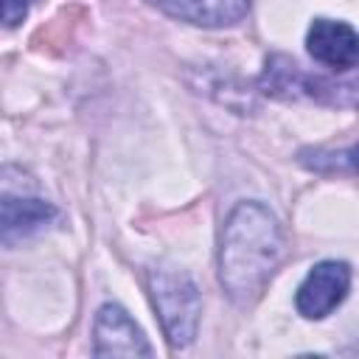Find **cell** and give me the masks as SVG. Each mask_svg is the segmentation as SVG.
Wrapping results in <instances>:
<instances>
[{
	"label": "cell",
	"instance_id": "obj_1",
	"mask_svg": "<svg viewBox=\"0 0 359 359\" xmlns=\"http://www.w3.org/2000/svg\"><path fill=\"white\" fill-rule=\"evenodd\" d=\"M280 252L283 236L275 213L261 202H238L219 241V280L227 297L238 306L252 303L278 269Z\"/></svg>",
	"mask_w": 359,
	"mask_h": 359
},
{
	"label": "cell",
	"instance_id": "obj_2",
	"mask_svg": "<svg viewBox=\"0 0 359 359\" xmlns=\"http://www.w3.org/2000/svg\"><path fill=\"white\" fill-rule=\"evenodd\" d=\"M149 289L168 345L171 348L191 345L202 314V297L191 275L185 269L160 264L149 272Z\"/></svg>",
	"mask_w": 359,
	"mask_h": 359
},
{
	"label": "cell",
	"instance_id": "obj_3",
	"mask_svg": "<svg viewBox=\"0 0 359 359\" xmlns=\"http://www.w3.org/2000/svg\"><path fill=\"white\" fill-rule=\"evenodd\" d=\"M348 289H351L348 264L345 261H320L317 266H311V272L300 283L294 306L303 317L323 320L345 300Z\"/></svg>",
	"mask_w": 359,
	"mask_h": 359
},
{
	"label": "cell",
	"instance_id": "obj_4",
	"mask_svg": "<svg viewBox=\"0 0 359 359\" xmlns=\"http://www.w3.org/2000/svg\"><path fill=\"white\" fill-rule=\"evenodd\" d=\"M93 342L95 356H151V345L140 325L126 314V309L115 303L98 309L93 323Z\"/></svg>",
	"mask_w": 359,
	"mask_h": 359
},
{
	"label": "cell",
	"instance_id": "obj_5",
	"mask_svg": "<svg viewBox=\"0 0 359 359\" xmlns=\"http://www.w3.org/2000/svg\"><path fill=\"white\" fill-rule=\"evenodd\" d=\"M306 48L314 62L331 70H348L359 62V36L348 22L339 20H314L306 34Z\"/></svg>",
	"mask_w": 359,
	"mask_h": 359
},
{
	"label": "cell",
	"instance_id": "obj_6",
	"mask_svg": "<svg viewBox=\"0 0 359 359\" xmlns=\"http://www.w3.org/2000/svg\"><path fill=\"white\" fill-rule=\"evenodd\" d=\"M163 14L199 28H224L247 17L252 0H146Z\"/></svg>",
	"mask_w": 359,
	"mask_h": 359
},
{
	"label": "cell",
	"instance_id": "obj_7",
	"mask_svg": "<svg viewBox=\"0 0 359 359\" xmlns=\"http://www.w3.org/2000/svg\"><path fill=\"white\" fill-rule=\"evenodd\" d=\"M53 219H56V208L50 202L6 194L3 196V219H0L3 244L6 247H14L17 241H22V238H28V236H34L39 230H45Z\"/></svg>",
	"mask_w": 359,
	"mask_h": 359
},
{
	"label": "cell",
	"instance_id": "obj_8",
	"mask_svg": "<svg viewBox=\"0 0 359 359\" xmlns=\"http://www.w3.org/2000/svg\"><path fill=\"white\" fill-rule=\"evenodd\" d=\"M31 3H34V0H3V22H6V28L20 25V22L25 20Z\"/></svg>",
	"mask_w": 359,
	"mask_h": 359
}]
</instances>
